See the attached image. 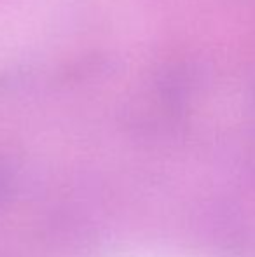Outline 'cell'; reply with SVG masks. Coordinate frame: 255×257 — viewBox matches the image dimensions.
<instances>
[{
    "label": "cell",
    "instance_id": "obj_1",
    "mask_svg": "<svg viewBox=\"0 0 255 257\" xmlns=\"http://www.w3.org/2000/svg\"><path fill=\"white\" fill-rule=\"evenodd\" d=\"M11 193V170L4 161H0V203L7 200Z\"/></svg>",
    "mask_w": 255,
    "mask_h": 257
}]
</instances>
